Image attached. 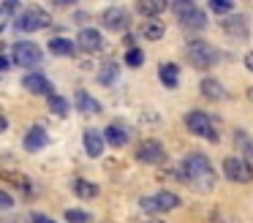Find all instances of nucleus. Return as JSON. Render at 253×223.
Listing matches in <instances>:
<instances>
[{
    "label": "nucleus",
    "mask_w": 253,
    "mask_h": 223,
    "mask_svg": "<svg viewBox=\"0 0 253 223\" xmlns=\"http://www.w3.org/2000/svg\"><path fill=\"white\" fill-rule=\"evenodd\" d=\"M74 98H77V106L82 109L84 114H87V112H90V114H98V112H101V103L95 101L93 95H87L84 90H77V95H74Z\"/></svg>",
    "instance_id": "obj_17"
},
{
    "label": "nucleus",
    "mask_w": 253,
    "mask_h": 223,
    "mask_svg": "<svg viewBox=\"0 0 253 223\" xmlns=\"http://www.w3.org/2000/svg\"><path fill=\"white\" fill-rule=\"evenodd\" d=\"M49 112L55 114V117H66L68 114V101L63 95H52L49 98Z\"/></svg>",
    "instance_id": "obj_25"
},
{
    "label": "nucleus",
    "mask_w": 253,
    "mask_h": 223,
    "mask_svg": "<svg viewBox=\"0 0 253 223\" xmlns=\"http://www.w3.org/2000/svg\"><path fill=\"white\" fill-rule=\"evenodd\" d=\"M185 57L191 60L193 68H202V71L212 68V65L218 63V52H215L207 41H191L185 46Z\"/></svg>",
    "instance_id": "obj_2"
},
{
    "label": "nucleus",
    "mask_w": 253,
    "mask_h": 223,
    "mask_svg": "<svg viewBox=\"0 0 253 223\" xmlns=\"http://www.w3.org/2000/svg\"><path fill=\"white\" fill-rule=\"evenodd\" d=\"M164 8H166L164 0H142V3H139V11H142L144 16H155V14H161Z\"/></svg>",
    "instance_id": "obj_23"
},
{
    "label": "nucleus",
    "mask_w": 253,
    "mask_h": 223,
    "mask_svg": "<svg viewBox=\"0 0 253 223\" xmlns=\"http://www.w3.org/2000/svg\"><path fill=\"white\" fill-rule=\"evenodd\" d=\"M11 57L17 60V65H39L41 63V57H44V52L39 49V44H33V41H17L14 44V49H11Z\"/></svg>",
    "instance_id": "obj_8"
},
{
    "label": "nucleus",
    "mask_w": 253,
    "mask_h": 223,
    "mask_svg": "<svg viewBox=\"0 0 253 223\" xmlns=\"http://www.w3.org/2000/svg\"><path fill=\"white\" fill-rule=\"evenodd\" d=\"M185 125H188V131L191 134H196V136H202V139H207V141H218V131H215V125H212V120L207 117L204 112H188L185 114Z\"/></svg>",
    "instance_id": "obj_5"
},
{
    "label": "nucleus",
    "mask_w": 253,
    "mask_h": 223,
    "mask_svg": "<svg viewBox=\"0 0 253 223\" xmlns=\"http://www.w3.org/2000/svg\"><path fill=\"white\" fill-rule=\"evenodd\" d=\"M117 74H120V68H117V63H106L104 68L98 71V82H101V85H112V82L117 79Z\"/></svg>",
    "instance_id": "obj_24"
},
{
    "label": "nucleus",
    "mask_w": 253,
    "mask_h": 223,
    "mask_svg": "<svg viewBox=\"0 0 253 223\" xmlns=\"http://www.w3.org/2000/svg\"><path fill=\"white\" fill-rule=\"evenodd\" d=\"M104 139L109 141L112 147H123L128 141V134L120 128V125H106V128H104Z\"/></svg>",
    "instance_id": "obj_18"
},
{
    "label": "nucleus",
    "mask_w": 253,
    "mask_h": 223,
    "mask_svg": "<svg viewBox=\"0 0 253 223\" xmlns=\"http://www.w3.org/2000/svg\"><path fill=\"white\" fill-rule=\"evenodd\" d=\"M161 82H164L166 87H177L180 85V71H177V65H171V63H161Z\"/></svg>",
    "instance_id": "obj_19"
},
{
    "label": "nucleus",
    "mask_w": 253,
    "mask_h": 223,
    "mask_svg": "<svg viewBox=\"0 0 253 223\" xmlns=\"http://www.w3.org/2000/svg\"><path fill=\"white\" fill-rule=\"evenodd\" d=\"M142 36L147 38V41H158V38H164V25H161L158 19H150V22H144V27H142Z\"/></svg>",
    "instance_id": "obj_22"
},
{
    "label": "nucleus",
    "mask_w": 253,
    "mask_h": 223,
    "mask_svg": "<svg viewBox=\"0 0 253 223\" xmlns=\"http://www.w3.org/2000/svg\"><path fill=\"white\" fill-rule=\"evenodd\" d=\"M0 68L8 71V68H11V60H8V57H0Z\"/></svg>",
    "instance_id": "obj_33"
},
{
    "label": "nucleus",
    "mask_w": 253,
    "mask_h": 223,
    "mask_svg": "<svg viewBox=\"0 0 253 223\" xmlns=\"http://www.w3.org/2000/svg\"><path fill=\"white\" fill-rule=\"evenodd\" d=\"M245 65H248V71L253 74V52H248V54H245Z\"/></svg>",
    "instance_id": "obj_32"
},
{
    "label": "nucleus",
    "mask_w": 253,
    "mask_h": 223,
    "mask_svg": "<svg viewBox=\"0 0 253 223\" xmlns=\"http://www.w3.org/2000/svg\"><path fill=\"white\" fill-rule=\"evenodd\" d=\"M210 8H212L215 14H229L234 5H231V3H223V0H212V3H210Z\"/></svg>",
    "instance_id": "obj_29"
},
{
    "label": "nucleus",
    "mask_w": 253,
    "mask_h": 223,
    "mask_svg": "<svg viewBox=\"0 0 253 223\" xmlns=\"http://www.w3.org/2000/svg\"><path fill=\"white\" fill-rule=\"evenodd\" d=\"M202 95L210 98V101H220V98H226V90L218 79H204L202 82Z\"/></svg>",
    "instance_id": "obj_16"
},
{
    "label": "nucleus",
    "mask_w": 253,
    "mask_h": 223,
    "mask_svg": "<svg viewBox=\"0 0 253 223\" xmlns=\"http://www.w3.org/2000/svg\"><path fill=\"white\" fill-rule=\"evenodd\" d=\"M139 204L147 212H169L174 207H180V196L169 193V190H161V193H153V196H142Z\"/></svg>",
    "instance_id": "obj_7"
},
{
    "label": "nucleus",
    "mask_w": 253,
    "mask_h": 223,
    "mask_svg": "<svg viewBox=\"0 0 253 223\" xmlns=\"http://www.w3.org/2000/svg\"><path fill=\"white\" fill-rule=\"evenodd\" d=\"M30 223H55V221L46 218V215H41V212H36V215H30Z\"/></svg>",
    "instance_id": "obj_30"
},
{
    "label": "nucleus",
    "mask_w": 253,
    "mask_h": 223,
    "mask_svg": "<svg viewBox=\"0 0 253 223\" xmlns=\"http://www.w3.org/2000/svg\"><path fill=\"white\" fill-rule=\"evenodd\" d=\"M104 136L98 134V131H93V128H87L84 131V136H82V144H84V152H87L90 158H98L101 152H104Z\"/></svg>",
    "instance_id": "obj_13"
},
{
    "label": "nucleus",
    "mask_w": 253,
    "mask_h": 223,
    "mask_svg": "<svg viewBox=\"0 0 253 223\" xmlns=\"http://www.w3.org/2000/svg\"><path fill=\"white\" fill-rule=\"evenodd\" d=\"M223 30L231 33V36L248 38V27H245V19H242V16H229V19L223 22Z\"/></svg>",
    "instance_id": "obj_20"
},
{
    "label": "nucleus",
    "mask_w": 253,
    "mask_h": 223,
    "mask_svg": "<svg viewBox=\"0 0 253 223\" xmlns=\"http://www.w3.org/2000/svg\"><path fill=\"white\" fill-rule=\"evenodd\" d=\"M223 174L231 182H251L253 179V169L245 158H226L223 161Z\"/></svg>",
    "instance_id": "obj_9"
},
{
    "label": "nucleus",
    "mask_w": 253,
    "mask_h": 223,
    "mask_svg": "<svg viewBox=\"0 0 253 223\" xmlns=\"http://www.w3.org/2000/svg\"><path fill=\"white\" fill-rule=\"evenodd\" d=\"M171 8H174L177 19L185 30H204L207 27V14L202 8H196L193 3H174Z\"/></svg>",
    "instance_id": "obj_3"
},
{
    "label": "nucleus",
    "mask_w": 253,
    "mask_h": 223,
    "mask_svg": "<svg viewBox=\"0 0 253 223\" xmlns=\"http://www.w3.org/2000/svg\"><path fill=\"white\" fill-rule=\"evenodd\" d=\"M101 19H104V27H106V30L123 33V30L128 27V11H126V8H117V5H115V8H106Z\"/></svg>",
    "instance_id": "obj_10"
},
{
    "label": "nucleus",
    "mask_w": 253,
    "mask_h": 223,
    "mask_svg": "<svg viewBox=\"0 0 253 223\" xmlns=\"http://www.w3.org/2000/svg\"><path fill=\"white\" fill-rule=\"evenodd\" d=\"M49 14H46L44 8H39V5H33V8H25L22 14L17 16V30L22 33H36V30H44V27H49Z\"/></svg>",
    "instance_id": "obj_4"
},
{
    "label": "nucleus",
    "mask_w": 253,
    "mask_h": 223,
    "mask_svg": "<svg viewBox=\"0 0 253 223\" xmlns=\"http://www.w3.org/2000/svg\"><path fill=\"white\" fill-rule=\"evenodd\" d=\"M22 87H28L33 95H55V90H52V82L46 79V76H41V74H28L22 79Z\"/></svg>",
    "instance_id": "obj_11"
},
{
    "label": "nucleus",
    "mask_w": 253,
    "mask_h": 223,
    "mask_svg": "<svg viewBox=\"0 0 253 223\" xmlns=\"http://www.w3.org/2000/svg\"><path fill=\"white\" fill-rule=\"evenodd\" d=\"M182 179L196 190H210L215 185V172L204 155H188L182 163Z\"/></svg>",
    "instance_id": "obj_1"
},
{
    "label": "nucleus",
    "mask_w": 253,
    "mask_h": 223,
    "mask_svg": "<svg viewBox=\"0 0 253 223\" xmlns=\"http://www.w3.org/2000/svg\"><path fill=\"white\" fill-rule=\"evenodd\" d=\"M136 161L144 163V166H161L166 161V150L158 139H144L139 141L136 147Z\"/></svg>",
    "instance_id": "obj_6"
},
{
    "label": "nucleus",
    "mask_w": 253,
    "mask_h": 223,
    "mask_svg": "<svg viewBox=\"0 0 253 223\" xmlns=\"http://www.w3.org/2000/svg\"><path fill=\"white\" fill-rule=\"evenodd\" d=\"M142 223H161V221H142Z\"/></svg>",
    "instance_id": "obj_35"
},
{
    "label": "nucleus",
    "mask_w": 253,
    "mask_h": 223,
    "mask_svg": "<svg viewBox=\"0 0 253 223\" xmlns=\"http://www.w3.org/2000/svg\"><path fill=\"white\" fill-rule=\"evenodd\" d=\"M77 46L84 49V52H101V49H104V38H101L98 30H93V27H84V30H79Z\"/></svg>",
    "instance_id": "obj_12"
},
{
    "label": "nucleus",
    "mask_w": 253,
    "mask_h": 223,
    "mask_svg": "<svg viewBox=\"0 0 253 223\" xmlns=\"http://www.w3.org/2000/svg\"><path fill=\"white\" fill-rule=\"evenodd\" d=\"M0 207H3V210H8V207H11V199H8V193H0Z\"/></svg>",
    "instance_id": "obj_31"
},
{
    "label": "nucleus",
    "mask_w": 253,
    "mask_h": 223,
    "mask_svg": "<svg viewBox=\"0 0 253 223\" xmlns=\"http://www.w3.org/2000/svg\"><path fill=\"white\" fill-rule=\"evenodd\" d=\"M74 193H77L79 199H95V196H98V185L87 182V179H77V182H74Z\"/></svg>",
    "instance_id": "obj_21"
},
{
    "label": "nucleus",
    "mask_w": 253,
    "mask_h": 223,
    "mask_svg": "<svg viewBox=\"0 0 253 223\" xmlns=\"http://www.w3.org/2000/svg\"><path fill=\"white\" fill-rule=\"evenodd\" d=\"M66 221L68 223H87L90 215H87V212H82V210H66Z\"/></svg>",
    "instance_id": "obj_28"
},
{
    "label": "nucleus",
    "mask_w": 253,
    "mask_h": 223,
    "mask_svg": "<svg viewBox=\"0 0 253 223\" xmlns=\"http://www.w3.org/2000/svg\"><path fill=\"white\" fill-rule=\"evenodd\" d=\"M11 223H30V221H11Z\"/></svg>",
    "instance_id": "obj_34"
},
{
    "label": "nucleus",
    "mask_w": 253,
    "mask_h": 223,
    "mask_svg": "<svg viewBox=\"0 0 253 223\" xmlns=\"http://www.w3.org/2000/svg\"><path fill=\"white\" fill-rule=\"evenodd\" d=\"M210 223H242L240 218H234V215H229V212H218L215 210L212 215H210Z\"/></svg>",
    "instance_id": "obj_27"
},
{
    "label": "nucleus",
    "mask_w": 253,
    "mask_h": 223,
    "mask_svg": "<svg viewBox=\"0 0 253 223\" xmlns=\"http://www.w3.org/2000/svg\"><path fill=\"white\" fill-rule=\"evenodd\" d=\"M126 63L131 65V68H139V65L144 63V52L139 46H133V49H128L126 52Z\"/></svg>",
    "instance_id": "obj_26"
},
{
    "label": "nucleus",
    "mask_w": 253,
    "mask_h": 223,
    "mask_svg": "<svg viewBox=\"0 0 253 223\" xmlns=\"http://www.w3.org/2000/svg\"><path fill=\"white\" fill-rule=\"evenodd\" d=\"M46 131L41 128V125H33V128L25 134V147H28L30 152H36V150H44V144H46Z\"/></svg>",
    "instance_id": "obj_14"
},
{
    "label": "nucleus",
    "mask_w": 253,
    "mask_h": 223,
    "mask_svg": "<svg viewBox=\"0 0 253 223\" xmlns=\"http://www.w3.org/2000/svg\"><path fill=\"white\" fill-rule=\"evenodd\" d=\"M49 52L57 54V57H71L77 52V44L68 41V38H52L49 41Z\"/></svg>",
    "instance_id": "obj_15"
}]
</instances>
